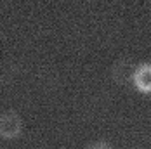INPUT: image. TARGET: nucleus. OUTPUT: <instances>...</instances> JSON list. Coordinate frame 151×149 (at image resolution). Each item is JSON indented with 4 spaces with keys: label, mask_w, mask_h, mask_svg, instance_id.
<instances>
[{
    "label": "nucleus",
    "mask_w": 151,
    "mask_h": 149,
    "mask_svg": "<svg viewBox=\"0 0 151 149\" xmlns=\"http://www.w3.org/2000/svg\"><path fill=\"white\" fill-rule=\"evenodd\" d=\"M23 134V118L14 109H7L0 115V137L5 140L17 139Z\"/></svg>",
    "instance_id": "1"
},
{
    "label": "nucleus",
    "mask_w": 151,
    "mask_h": 149,
    "mask_svg": "<svg viewBox=\"0 0 151 149\" xmlns=\"http://www.w3.org/2000/svg\"><path fill=\"white\" fill-rule=\"evenodd\" d=\"M137 64H134L130 59H120L116 61L111 68V76L116 83L120 85H129L134 82V73H136Z\"/></svg>",
    "instance_id": "2"
},
{
    "label": "nucleus",
    "mask_w": 151,
    "mask_h": 149,
    "mask_svg": "<svg viewBox=\"0 0 151 149\" xmlns=\"http://www.w3.org/2000/svg\"><path fill=\"white\" fill-rule=\"evenodd\" d=\"M132 85L141 94H151V62L137 64Z\"/></svg>",
    "instance_id": "3"
},
{
    "label": "nucleus",
    "mask_w": 151,
    "mask_h": 149,
    "mask_svg": "<svg viewBox=\"0 0 151 149\" xmlns=\"http://www.w3.org/2000/svg\"><path fill=\"white\" fill-rule=\"evenodd\" d=\"M87 149H113V146L109 142H106V140H96V142L89 144Z\"/></svg>",
    "instance_id": "4"
}]
</instances>
